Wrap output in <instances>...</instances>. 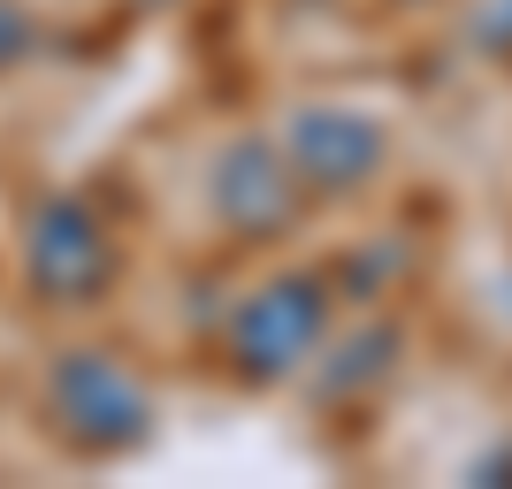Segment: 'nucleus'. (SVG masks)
<instances>
[{"mask_svg":"<svg viewBox=\"0 0 512 489\" xmlns=\"http://www.w3.org/2000/svg\"><path fill=\"white\" fill-rule=\"evenodd\" d=\"M321 329V298L314 283H276V291H260L253 306H245V321H237V352H245V367H291V352H306V337Z\"/></svg>","mask_w":512,"mask_h":489,"instance_id":"nucleus-1","label":"nucleus"},{"mask_svg":"<svg viewBox=\"0 0 512 489\" xmlns=\"http://www.w3.org/2000/svg\"><path fill=\"white\" fill-rule=\"evenodd\" d=\"M299 153L314 161V176L321 184H352V176H367L375 169V153H383V138L360 123V115H306L299 123Z\"/></svg>","mask_w":512,"mask_h":489,"instance_id":"nucleus-2","label":"nucleus"}]
</instances>
